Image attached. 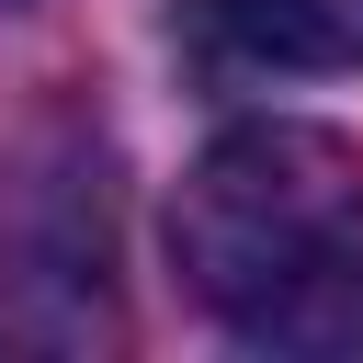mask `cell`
Here are the masks:
<instances>
[{"label":"cell","mask_w":363,"mask_h":363,"mask_svg":"<svg viewBox=\"0 0 363 363\" xmlns=\"http://www.w3.org/2000/svg\"><path fill=\"white\" fill-rule=\"evenodd\" d=\"M216 45L250 57V68H363V0H204Z\"/></svg>","instance_id":"cell-2"},{"label":"cell","mask_w":363,"mask_h":363,"mask_svg":"<svg viewBox=\"0 0 363 363\" xmlns=\"http://www.w3.org/2000/svg\"><path fill=\"white\" fill-rule=\"evenodd\" d=\"M170 250L193 306L250 352H363V147L329 125H227L182 193Z\"/></svg>","instance_id":"cell-1"},{"label":"cell","mask_w":363,"mask_h":363,"mask_svg":"<svg viewBox=\"0 0 363 363\" xmlns=\"http://www.w3.org/2000/svg\"><path fill=\"white\" fill-rule=\"evenodd\" d=\"M0 11H23V0H0Z\"/></svg>","instance_id":"cell-3"}]
</instances>
